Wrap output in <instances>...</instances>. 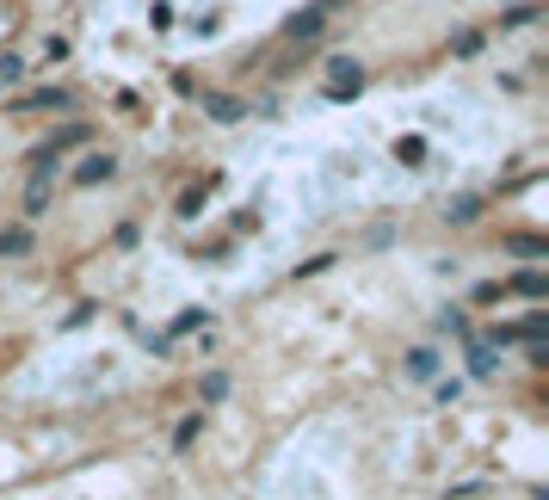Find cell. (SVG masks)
Wrapping results in <instances>:
<instances>
[{"label":"cell","instance_id":"14","mask_svg":"<svg viewBox=\"0 0 549 500\" xmlns=\"http://www.w3.org/2000/svg\"><path fill=\"white\" fill-rule=\"evenodd\" d=\"M222 395H229V377H222V371H210V377H204V401H222Z\"/></svg>","mask_w":549,"mask_h":500},{"label":"cell","instance_id":"16","mask_svg":"<svg viewBox=\"0 0 549 500\" xmlns=\"http://www.w3.org/2000/svg\"><path fill=\"white\" fill-rule=\"evenodd\" d=\"M450 50H457V56H476L481 37H476V32H457V43H450Z\"/></svg>","mask_w":549,"mask_h":500},{"label":"cell","instance_id":"8","mask_svg":"<svg viewBox=\"0 0 549 500\" xmlns=\"http://www.w3.org/2000/svg\"><path fill=\"white\" fill-rule=\"evenodd\" d=\"M408 377H420V383L439 377V353H432V346H413V353H408Z\"/></svg>","mask_w":549,"mask_h":500},{"label":"cell","instance_id":"6","mask_svg":"<svg viewBox=\"0 0 549 500\" xmlns=\"http://www.w3.org/2000/svg\"><path fill=\"white\" fill-rule=\"evenodd\" d=\"M50 198H56L50 174H32V185H25V216H43V211H50Z\"/></svg>","mask_w":549,"mask_h":500},{"label":"cell","instance_id":"4","mask_svg":"<svg viewBox=\"0 0 549 500\" xmlns=\"http://www.w3.org/2000/svg\"><path fill=\"white\" fill-rule=\"evenodd\" d=\"M118 174V155H87V161H80V167H74V185H99V179H111Z\"/></svg>","mask_w":549,"mask_h":500},{"label":"cell","instance_id":"9","mask_svg":"<svg viewBox=\"0 0 549 500\" xmlns=\"http://www.w3.org/2000/svg\"><path fill=\"white\" fill-rule=\"evenodd\" d=\"M32 253V229H0V259H19Z\"/></svg>","mask_w":549,"mask_h":500},{"label":"cell","instance_id":"12","mask_svg":"<svg viewBox=\"0 0 549 500\" xmlns=\"http://www.w3.org/2000/svg\"><path fill=\"white\" fill-rule=\"evenodd\" d=\"M513 290H518V297H544V290H549V278H544V272H518V278H513Z\"/></svg>","mask_w":549,"mask_h":500},{"label":"cell","instance_id":"7","mask_svg":"<svg viewBox=\"0 0 549 500\" xmlns=\"http://www.w3.org/2000/svg\"><path fill=\"white\" fill-rule=\"evenodd\" d=\"M204 111L216 118V124H235L247 106H241V99H229V93H204Z\"/></svg>","mask_w":549,"mask_h":500},{"label":"cell","instance_id":"2","mask_svg":"<svg viewBox=\"0 0 549 500\" xmlns=\"http://www.w3.org/2000/svg\"><path fill=\"white\" fill-rule=\"evenodd\" d=\"M327 13H334V0H315V6H303V13H297V19L284 25V37H290V43H303V37H315L321 25H327Z\"/></svg>","mask_w":549,"mask_h":500},{"label":"cell","instance_id":"10","mask_svg":"<svg viewBox=\"0 0 549 500\" xmlns=\"http://www.w3.org/2000/svg\"><path fill=\"white\" fill-rule=\"evenodd\" d=\"M476 216H481V198H469V192L445 204V222H476Z\"/></svg>","mask_w":549,"mask_h":500},{"label":"cell","instance_id":"13","mask_svg":"<svg viewBox=\"0 0 549 500\" xmlns=\"http://www.w3.org/2000/svg\"><path fill=\"white\" fill-rule=\"evenodd\" d=\"M506 248H513V253H544L549 241H544V235H506Z\"/></svg>","mask_w":549,"mask_h":500},{"label":"cell","instance_id":"15","mask_svg":"<svg viewBox=\"0 0 549 500\" xmlns=\"http://www.w3.org/2000/svg\"><path fill=\"white\" fill-rule=\"evenodd\" d=\"M198 204H204V185H192V192H179V216H198Z\"/></svg>","mask_w":549,"mask_h":500},{"label":"cell","instance_id":"5","mask_svg":"<svg viewBox=\"0 0 549 500\" xmlns=\"http://www.w3.org/2000/svg\"><path fill=\"white\" fill-rule=\"evenodd\" d=\"M80 143H87V124H69V130H56L50 143H37V148H43L50 161H62V155H69V148H80Z\"/></svg>","mask_w":549,"mask_h":500},{"label":"cell","instance_id":"11","mask_svg":"<svg viewBox=\"0 0 549 500\" xmlns=\"http://www.w3.org/2000/svg\"><path fill=\"white\" fill-rule=\"evenodd\" d=\"M469 377H494V346H469Z\"/></svg>","mask_w":549,"mask_h":500},{"label":"cell","instance_id":"3","mask_svg":"<svg viewBox=\"0 0 549 500\" xmlns=\"http://www.w3.org/2000/svg\"><path fill=\"white\" fill-rule=\"evenodd\" d=\"M69 106H74L69 87H37V93H25V99H19V111H69Z\"/></svg>","mask_w":549,"mask_h":500},{"label":"cell","instance_id":"17","mask_svg":"<svg viewBox=\"0 0 549 500\" xmlns=\"http://www.w3.org/2000/svg\"><path fill=\"white\" fill-rule=\"evenodd\" d=\"M420 148H426V143H420V137H408V143H395V155H402V161L413 167V161H420Z\"/></svg>","mask_w":549,"mask_h":500},{"label":"cell","instance_id":"1","mask_svg":"<svg viewBox=\"0 0 549 500\" xmlns=\"http://www.w3.org/2000/svg\"><path fill=\"white\" fill-rule=\"evenodd\" d=\"M358 87H364V62L358 56H334L327 62V99H352Z\"/></svg>","mask_w":549,"mask_h":500}]
</instances>
